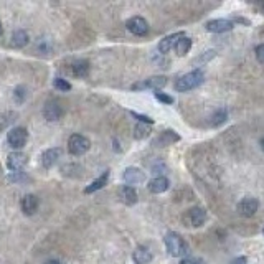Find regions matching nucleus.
Listing matches in <instances>:
<instances>
[{"instance_id":"f257e3e1","label":"nucleus","mask_w":264,"mask_h":264,"mask_svg":"<svg viewBox=\"0 0 264 264\" xmlns=\"http://www.w3.org/2000/svg\"><path fill=\"white\" fill-rule=\"evenodd\" d=\"M205 81V73L201 69H193V71L183 74L182 78H178L175 83V89L180 93L192 91V89L198 88L200 85H203Z\"/></svg>"},{"instance_id":"f03ea898","label":"nucleus","mask_w":264,"mask_h":264,"mask_svg":"<svg viewBox=\"0 0 264 264\" xmlns=\"http://www.w3.org/2000/svg\"><path fill=\"white\" fill-rule=\"evenodd\" d=\"M164 243H165L167 251H169V254L173 256V258H182V256H185L187 253H189V246H187L185 240L180 234L173 233V231L165 234Z\"/></svg>"},{"instance_id":"7ed1b4c3","label":"nucleus","mask_w":264,"mask_h":264,"mask_svg":"<svg viewBox=\"0 0 264 264\" xmlns=\"http://www.w3.org/2000/svg\"><path fill=\"white\" fill-rule=\"evenodd\" d=\"M91 149V141L81 134H73L68 139V152L71 155H83Z\"/></svg>"},{"instance_id":"20e7f679","label":"nucleus","mask_w":264,"mask_h":264,"mask_svg":"<svg viewBox=\"0 0 264 264\" xmlns=\"http://www.w3.org/2000/svg\"><path fill=\"white\" fill-rule=\"evenodd\" d=\"M206 221V212L201 206H193L187 210L183 215V223L190 228H200L203 226Z\"/></svg>"},{"instance_id":"39448f33","label":"nucleus","mask_w":264,"mask_h":264,"mask_svg":"<svg viewBox=\"0 0 264 264\" xmlns=\"http://www.w3.org/2000/svg\"><path fill=\"white\" fill-rule=\"evenodd\" d=\"M167 85V78L165 76H152V78H147L144 81L134 83L130 86L132 91H144V89H152V91H159Z\"/></svg>"},{"instance_id":"423d86ee","label":"nucleus","mask_w":264,"mask_h":264,"mask_svg":"<svg viewBox=\"0 0 264 264\" xmlns=\"http://www.w3.org/2000/svg\"><path fill=\"white\" fill-rule=\"evenodd\" d=\"M7 141H9L10 147L13 149H22L29 141V130L25 127H13L7 134Z\"/></svg>"},{"instance_id":"0eeeda50","label":"nucleus","mask_w":264,"mask_h":264,"mask_svg":"<svg viewBox=\"0 0 264 264\" xmlns=\"http://www.w3.org/2000/svg\"><path fill=\"white\" fill-rule=\"evenodd\" d=\"M126 27L132 35H136V37H144V35L149 33V23H147V20L142 18V17L129 18Z\"/></svg>"},{"instance_id":"6e6552de","label":"nucleus","mask_w":264,"mask_h":264,"mask_svg":"<svg viewBox=\"0 0 264 264\" xmlns=\"http://www.w3.org/2000/svg\"><path fill=\"white\" fill-rule=\"evenodd\" d=\"M234 29V23L228 18H217V20H210L205 25V30L210 33H226Z\"/></svg>"},{"instance_id":"1a4fd4ad","label":"nucleus","mask_w":264,"mask_h":264,"mask_svg":"<svg viewBox=\"0 0 264 264\" xmlns=\"http://www.w3.org/2000/svg\"><path fill=\"white\" fill-rule=\"evenodd\" d=\"M122 178L129 187L130 185H139V183H144L145 182V173L137 169V167H127L126 170L122 173Z\"/></svg>"},{"instance_id":"9d476101","label":"nucleus","mask_w":264,"mask_h":264,"mask_svg":"<svg viewBox=\"0 0 264 264\" xmlns=\"http://www.w3.org/2000/svg\"><path fill=\"white\" fill-rule=\"evenodd\" d=\"M27 162H29V157H27V154H23V152H18V150L12 152V154H9V157H7V167H9V169L13 170V172H20L27 165Z\"/></svg>"},{"instance_id":"9b49d317","label":"nucleus","mask_w":264,"mask_h":264,"mask_svg":"<svg viewBox=\"0 0 264 264\" xmlns=\"http://www.w3.org/2000/svg\"><path fill=\"white\" fill-rule=\"evenodd\" d=\"M258 208H259V201L253 198V197H249V198H243L240 203H238V213L241 215V217H253V215L258 212Z\"/></svg>"},{"instance_id":"f8f14e48","label":"nucleus","mask_w":264,"mask_h":264,"mask_svg":"<svg viewBox=\"0 0 264 264\" xmlns=\"http://www.w3.org/2000/svg\"><path fill=\"white\" fill-rule=\"evenodd\" d=\"M63 106H61L60 102H57V101H48L46 102V106H45V109H43V114H45V117H46V121H58V119H61V116H63Z\"/></svg>"},{"instance_id":"ddd939ff","label":"nucleus","mask_w":264,"mask_h":264,"mask_svg":"<svg viewBox=\"0 0 264 264\" xmlns=\"http://www.w3.org/2000/svg\"><path fill=\"white\" fill-rule=\"evenodd\" d=\"M61 155V149L60 147H53V149H48L41 154V165L45 169H51V167L57 164V161Z\"/></svg>"},{"instance_id":"4468645a","label":"nucleus","mask_w":264,"mask_h":264,"mask_svg":"<svg viewBox=\"0 0 264 264\" xmlns=\"http://www.w3.org/2000/svg\"><path fill=\"white\" fill-rule=\"evenodd\" d=\"M182 37H183V32H177V33H172V35H169V37L162 38L161 43H159V51L164 53V55L169 53Z\"/></svg>"},{"instance_id":"2eb2a0df","label":"nucleus","mask_w":264,"mask_h":264,"mask_svg":"<svg viewBox=\"0 0 264 264\" xmlns=\"http://www.w3.org/2000/svg\"><path fill=\"white\" fill-rule=\"evenodd\" d=\"M169 187H170V182H169V178L167 177H155V178H152L149 185H147V189L150 193H164L169 190Z\"/></svg>"},{"instance_id":"dca6fc26","label":"nucleus","mask_w":264,"mask_h":264,"mask_svg":"<svg viewBox=\"0 0 264 264\" xmlns=\"http://www.w3.org/2000/svg\"><path fill=\"white\" fill-rule=\"evenodd\" d=\"M180 141V136L178 134H175V130H172V129H169V130H164L161 136H159L157 139H155V145H159V147H165V145H170V144H173V142H178Z\"/></svg>"},{"instance_id":"f3484780","label":"nucleus","mask_w":264,"mask_h":264,"mask_svg":"<svg viewBox=\"0 0 264 264\" xmlns=\"http://www.w3.org/2000/svg\"><path fill=\"white\" fill-rule=\"evenodd\" d=\"M132 259L136 264H149L152 261V253L147 246H139L136 251L132 253Z\"/></svg>"},{"instance_id":"a211bd4d","label":"nucleus","mask_w":264,"mask_h":264,"mask_svg":"<svg viewBox=\"0 0 264 264\" xmlns=\"http://www.w3.org/2000/svg\"><path fill=\"white\" fill-rule=\"evenodd\" d=\"M38 205H40V201L35 195H25L22 198V205L20 206H22V212L25 215H33L35 212L38 210Z\"/></svg>"},{"instance_id":"6ab92c4d","label":"nucleus","mask_w":264,"mask_h":264,"mask_svg":"<svg viewBox=\"0 0 264 264\" xmlns=\"http://www.w3.org/2000/svg\"><path fill=\"white\" fill-rule=\"evenodd\" d=\"M119 197L126 205H134L137 203V192L134 190V187L124 185L122 189L119 190Z\"/></svg>"},{"instance_id":"aec40b11","label":"nucleus","mask_w":264,"mask_h":264,"mask_svg":"<svg viewBox=\"0 0 264 264\" xmlns=\"http://www.w3.org/2000/svg\"><path fill=\"white\" fill-rule=\"evenodd\" d=\"M108 180H109V170H106L101 177H98L94 182H91V185H88L85 189V193H94V192L104 189V187L108 185Z\"/></svg>"},{"instance_id":"412c9836","label":"nucleus","mask_w":264,"mask_h":264,"mask_svg":"<svg viewBox=\"0 0 264 264\" xmlns=\"http://www.w3.org/2000/svg\"><path fill=\"white\" fill-rule=\"evenodd\" d=\"M71 73L76 76V78H85L89 73V63L86 60H78L71 65Z\"/></svg>"},{"instance_id":"4be33fe9","label":"nucleus","mask_w":264,"mask_h":264,"mask_svg":"<svg viewBox=\"0 0 264 264\" xmlns=\"http://www.w3.org/2000/svg\"><path fill=\"white\" fill-rule=\"evenodd\" d=\"M192 45H193L192 38L185 37V35H183V37H182V38H180V40L177 41V43H175V46H173V48H175V53L178 55V57H185V55L190 51Z\"/></svg>"},{"instance_id":"5701e85b","label":"nucleus","mask_w":264,"mask_h":264,"mask_svg":"<svg viewBox=\"0 0 264 264\" xmlns=\"http://www.w3.org/2000/svg\"><path fill=\"white\" fill-rule=\"evenodd\" d=\"M27 43H29V35H27V32H23V30L13 32V35H12V46L23 48Z\"/></svg>"},{"instance_id":"b1692460","label":"nucleus","mask_w":264,"mask_h":264,"mask_svg":"<svg viewBox=\"0 0 264 264\" xmlns=\"http://www.w3.org/2000/svg\"><path fill=\"white\" fill-rule=\"evenodd\" d=\"M228 119V113H226V109H218L217 113H215L212 116V126L213 127H220L221 124H225Z\"/></svg>"},{"instance_id":"393cba45","label":"nucleus","mask_w":264,"mask_h":264,"mask_svg":"<svg viewBox=\"0 0 264 264\" xmlns=\"http://www.w3.org/2000/svg\"><path fill=\"white\" fill-rule=\"evenodd\" d=\"M149 134H150V130H149V126H147V124H142V122L136 124V127H134V137L137 139V141H141V139L149 137Z\"/></svg>"},{"instance_id":"a878e982","label":"nucleus","mask_w":264,"mask_h":264,"mask_svg":"<svg viewBox=\"0 0 264 264\" xmlns=\"http://www.w3.org/2000/svg\"><path fill=\"white\" fill-rule=\"evenodd\" d=\"M53 86L57 88V89H60V91H69V89H71V85H69V83L66 81V80H63V78H57L53 81Z\"/></svg>"},{"instance_id":"bb28decb","label":"nucleus","mask_w":264,"mask_h":264,"mask_svg":"<svg viewBox=\"0 0 264 264\" xmlns=\"http://www.w3.org/2000/svg\"><path fill=\"white\" fill-rule=\"evenodd\" d=\"M130 116H134L136 119L139 122H142V124H154V119L149 116H144V114H139V113H134V111H130Z\"/></svg>"},{"instance_id":"cd10ccee","label":"nucleus","mask_w":264,"mask_h":264,"mask_svg":"<svg viewBox=\"0 0 264 264\" xmlns=\"http://www.w3.org/2000/svg\"><path fill=\"white\" fill-rule=\"evenodd\" d=\"M155 98L161 101V102H164V104H172L173 102V98L172 96H169V94H164V93H161V91H155Z\"/></svg>"},{"instance_id":"c85d7f7f","label":"nucleus","mask_w":264,"mask_h":264,"mask_svg":"<svg viewBox=\"0 0 264 264\" xmlns=\"http://www.w3.org/2000/svg\"><path fill=\"white\" fill-rule=\"evenodd\" d=\"M254 51H256V58H258V61L264 65V43H261V45L256 46Z\"/></svg>"},{"instance_id":"c756f323","label":"nucleus","mask_w":264,"mask_h":264,"mask_svg":"<svg viewBox=\"0 0 264 264\" xmlns=\"http://www.w3.org/2000/svg\"><path fill=\"white\" fill-rule=\"evenodd\" d=\"M25 96H27L25 88L20 86V88H17V89H15V101H17V102H22V101L25 99Z\"/></svg>"},{"instance_id":"7c9ffc66","label":"nucleus","mask_w":264,"mask_h":264,"mask_svg":"<svg viewBox=\"0 0 264 264\" xmlns=\"http://www.w3.org/2000/svg\"><path fill=\"white\" fill-rule=\"evenodd\" d=\"M180 264H203L200 259H193V258H187V259H182Z\"/></svg>"},{"instance_id":"2f4dec72","label":"nucleus","mask_w":264,"mask_h":264,"mask_svg":"<svg viewBox=\"0 0 264 264\" xmlns=\"http://www.w3.org/2000/svg\"><path fill=\"white\" fill-rule=\"evenodd\" d=\"M231 22L234 23V22H240V23H243V25H249L251 22H249V20H246V18H243V17H234Z\"/></svg>"},{"instance_id":"473e14b6","label":"nucleus","mask_w":264,"mask_h":264,"mask_svg":"<svg viewBox=\"0 0 264 264\" xmlns=\"http://www.w3.org/2000/svg\"><path fill=\"white\" fill-rule=\"evenodd\" d=\"M231 264H248V259L245 258V256H240V258L233 259V262H231Z\"/></svg>"},{"instance_id":"72a5a7b5","label":"nucleus","mask_w":264,"mask_h":264,"mask_svg":"<svg viewBox=\"0 0 264 264\" xmlns=\"http://www.w3.org/2000/svg\"><path fill=\"white\" fill-rule=\"evenodd\" d=\"M46 264H61V262H60V261H57V259H50Z\"/></svg>"},{"instance_id":"f704fd0d","label":"nucleus","mask_w":264,"mask_h":264,"mask_svg":"<svg viewBox=\"0 0 264 264\" xmlns=\"http://www.w3.org/2000/svg\"><path fill=\"white\" fill-rule=\"evenodd\" d=\"M259 145H261V149L264 150V137L261 139V141H259Z\"/></svg>"},{"instance_id":"c9c22d12","label":"nucleus","mask_w":264,"mask_h":264,"mask_svg":"<svg viewBox=\"0 0 264 264\" xmlns=\"http://www.w3.org/2000/svg\"><path fill=\"white\" fill-rule=\"evenodd\" d=\"M2 32H4V29H2V23H0V35H2Z\"/></svg>"},{"instance_id":"e433bc0d","label":"nucleus","mask_w":264,"mask_h":264,"mask_svg":"<svg viewBox=\"0 0 264 264\" xmlns=\"http://www.w3.org/2000/svg\"><path fill=\"white\" fill-rule=\"evenodd\" d=\"M261 9H262V12H264V4H262V5H261Z\"/></svg>"},{"instance_id":"4c0bfd02","label":"nucleus","mask_w":264,"mask_h":264,"mask_svg":"<svg viewBox=\"0 0 264 264\" xmlns=\"http://www.w3.org/2000/svg\"><path fill=\"white\" fill-rule=\"evenodd\" d=\"M262 233H264V231H262Z\"/></svg>"}]
</instances>
